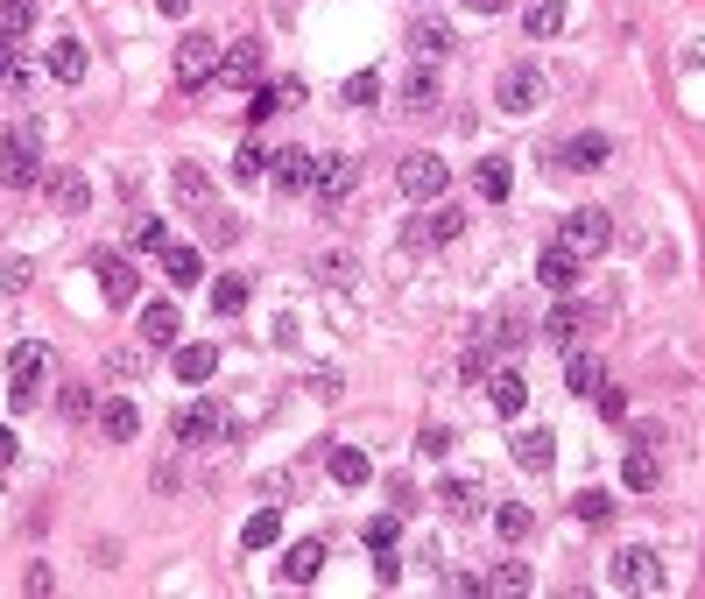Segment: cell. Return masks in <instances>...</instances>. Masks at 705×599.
Returning <instances> with one entry per match:
<instances>
[{
  "label": "cell",
  "mask_w": 705,
  "mask_h": 599,
  "mask_svg": "<svg viewBox=\"0 0 705 599\" xmlns=\"http://www.w3.org/2000/svg\"><path fill=\"white\" fill-rule=\"evenodd\" d=\"M0 184L8 191L42 184V127L36 120H14V127L0 134Z\"/></svg>",
  "instance_id": "obj_1"
},
{
  "label": "cell",
  "mask_w": 705,
  "mask_h": 599,
  "mask_svg": "<svg viewBox=\"0 0 705 599\" xmlns=\"http://www.w3.org/2000/svg\"><path fill=\"white\" fill-rule=\"evenodd\" d=\"M42 381H50V346L22 339V346L8 353V402H14V409H36V402H42Z\"/></svg>",
  "instance_id": "obj_2"
},
{
  "label": "cell",
  "mask_w": 705,
  "mask_h": 599,
  "mask_svg": "<svg viewBox=\"0 0 705 599\" xmlns=\"http://www.w3.org/2000/svg\"><path fill=\"white\" fill-rule=\"evenodd\" d=\"M170 430H177V444H212V438L233 430V416L219 409V395H191V402H177Z\"/></svg>",
  "instance_id": "obj_3"
},
{
  "label": "cell",
  "mask_w": 705,
  "mask_h": 599,
  "mask_svg": "<svg viewBox=\"0 0 705 599\" xmlns=\"http://www.w3.org/2000/svg\"><path fill=\"white\" fill-rule=\"evenodd\" d=\"M607 578L621 592H664V558H656V550H642V543H628V550H613Z\"/></svg>",
  "instance_id": "obj_4"
},
{
  "label": "cell",
  "mask_w": 705,
  "mask_h": 599,
  "mask_svg": "<svg viewBox=\"0 0 705 599\" xmlns=\"http://www.w3.org/2000/svg\"><path fill=\"white\" fill-rule=\"evenodd\" d=\"M219 78V42L198 36V28H184V42H177V85L184 93H198V85Z\"/></svg>",
  "instance_id": "obj_5"
},
{
  "label": "cell",
  "mask_w": 705,
  "mask_h": 599,
  "mask_svg": "<svg viewBox=\"0 0 705 599\" xmlns=\"http://www.w3.org/2000/svg\"><path fill=\"white\" fill-rule=\"evenodd\" d=\"M396 184H402V198H445V184H452V170H445V156H430V148H416V156H402Z\"/></svg>",
  "instance_id": "obj_6"
},
{
  "label": "cell",
  "mask_w": 705,
  "mask_h": 599,
  "mask_svg": "<svg viewBox=\"0 0 705 599\" xmlns=\"http://www.w3.org/2000/svg\"><path fill=\"white\" fill-rule=\"evenodd\" d=\"M536 99H544V71H536V64H508L501 85H494V107H501V113H530Z\"/></svg>",
  "instance_id": "obj_7"
},
{
  "label": "cell",
  "mask_w": 705,
  "mask_h": 599,
  "mask_svg": "<svg viewBox=\"0 0 705 599\" xmlns=\"http://www.w3.org/2000/svg\"><path fill=\"white\" fill-rule=\"evenodd\" d=\"M558 247H572L579 261H586V254H607V247H613V219L586 205V212H572V219H564V240H558Z\"/></svg>",
  "instance_id": "obj_8"
},
{
  "label": "cell",
  "mask_w": 705,
  "mask_h": 599,
  "mask_svg": "<svg viewBox=\"0 0 705 599\" xmlns=\"http://www.w3.org/2000/svg\"><path fill=\"white\" fill-rule=\"evenodd\" d=\"M459 42H452V22H438V14H416L410 22V57L416 64H438V57H452Z\"/></svg>",
  "instance_id": "obj_9"
},
{
  "label": "cell",
  "mask_w": 705,
  "mask_h": 599,
  "mask_svg": "<svg viewBox=\"0 0 705 599\" xmlns=\"http://www.w3.org/2000/svg\"><path fill=\"white\" fill-rule=\"evenodd\" d=\"M93 276H99V290H107V304H134V296H142V276H134L127 254H99Z\"/></svg>",
  "instance_id": "obj_10"
},
{
  "label": "cell",
  "mask_w": 705,
  "mask_h": 599,
  "mask_svg": "<svg viewBox=\"0 0 705 599\" xmlns=\"http://www.w3.org/2000/svg\"><path fill=\"white\" fill-rule=\"evenodd\" d=\"M353 184H360V162H353V156H325V162H318V184H311V191H318L325 205H347Z\"/></svg>",
  "instance_id": "obj_11"
},
{
  "label": "cell",
  "mask_w": 705,
  "mask_h": 599,
  "mask_svg": "<svg viewBox=\"0 0 705 599\" xmlns=\"http://www.w3.org/2000/svg\"><path fill=\"white\" fill-rule=\"evenodd\" d=\"M508 452H515L522 473H550V459H558V438H550L544 424H530V430H515V444H508Z\"/></svg>",
  "instance_id": "obj_12"
},
{
  "label": "cell",
  "mask_w": 705,
  "mask_h": 599,
  "mask_svg": "<svg viewBox=\"0 0 705 599\" xmlns=\"http://www.w3.org/2000/svg\"><path fill=\"white\" fill-rule=\"evenodd\" d=\"M219 78L227 85H262V42L240 36L233 50H219Z\"/></svg>",
  "instance_id": "obj_13"
},
{
  "label": "cell",
  "mask_w": 705,
  "mask_h": 599,
  "mask_svg": "<svg viewBox=\"0 0 705 599\" xmlns=\"http://www.w3.org/2000/svg\"><path fill=\"white\" fill-rule=\"evenodd\" d=\"M536 282H544V290H558V296H572V290H579V254H572V247H544Z\"/></svg>",
  "instance_id": "obj_14"
},
{
  "label": "cell",
  "mask_w": 705,
  "mask_h": 599,
  "mask_svg": "<svg viewBox=\"0 0 705 599\" xmlns=\"http://www.w3.org/2000/svg\"><path fill=\"white\" fill-rule=\"evenodd\" d=\"M318 572H325V543H318V536H304V543L282 550V578H290V586H311Z\"/></svg>",
  "instance_id": "obj_15"
},
{
  "label": "cell",
  "mask_w": 705,
  "mask_h": 599,
  "mask_svg": "<svg viewBox=\"0 0 705 599\" xmlns=\"http://www.w3.org/2000/svg\"><path fill=\"white\" fill-rule=\"evenodd\" d=\"M564 388H572V395H599V388H607V359L599 353H564Z\"/></svg>",
  "instance_id": "obj_16"
},
{
  "label": "cell",
  "mask_w": 705,
  "mask_h": 599,
  "mask_svg": "<svg viewBox=\"0 0 705 599\" xmlns=\"http://www.w3.org/2000/svg\"><path fill=\"white\" fill-rule=\"evenodd\" d=\"M268 170H276L282 191H311V184H318V156H304V148H282Z\"/></svg>",
  "instance_id": "obj_17"
},
{
  "label": "cell",
  "mask_w": 705,
  "mask_h": 599,
  "mask_svg": "<svg viewBox=\"0 0 705 599\" xmlns=\"http://www.w3.org/2000/svg\"><path fill=\"white\" fill-rule=\"evenodd\" d=\"M607 156H613V142H607V134H572V142L558 148V162H564V170H599Z\"/></svg>",
  "instance_id": "obj_18"
},
{
  "label": "cell",
  "mask_w": 705,
  "mask_h": 599,
  "mask_svg": "<svg viewBox=\"0 0 705 599\" xmlns=\"http://www.w3.org/2000/svg\"><path fill=\"white\" fill-rule=\"evenodd\" d=\"M219 374V346H205V339H191V346H177V381H212Z\"/></svg>",
  "instance_id": "obj_19"
},
{
  "label": "cell",
  "mask_w": 705,
  "mask_h": 599,
  "mask_svg": "<svg viewBox=\"0 0 705 599\" xmlns=\"http://www.w3.org/2000/svg\"><path fill=\"white\" fill-rule=\"evenodd\" d=\"M473 191H479V198H494V205H501L508 191H515V162H508V156H487V162L473 170Z\"/></svg>",
  "instance_id": "obj_20"
},
{
  "label": "cell",
  "mask_w": 705,
  "mask_h": 599,
  "mask_svg": "<svg viewBox=\"0 0 705 599\" xmlns=\"http://www.w3.org/2000/svg\"><path fill=\"white\" fill-rule=\"evenodd\" d=\"M177 332H184V310L177 304H148L142 310V339L148 346H177Z\"/></svg>",
  "instance_id": "obj_21"
},
{
  "label": "cell",
  "mask_w": 705,
  "mask_h": 599,
  "mask_svg": "<svg viewBox=\"0 0 705 599\" xmlns=\"http://www.w3.org/2000/svg\"><path fill=\"white\" fill-rule=\"evenodd\" d=\"M459 233H466V212H438V219H416L410 227V247H445Z\"/></svg>",
  "instance_id": "obj_22"
},
{
  "label": "cell",
  "mask_w": 705,
  "mask_h": 599,
  "mask_svg": "<svg viewBox=\"0 0 705 599\" xmlns=\"http://www.w3.org/2000/svg\"><path fill=\"white\" fill-rule=\"evenodd\" d=\"M438 501L452 508V515H479V479L473 473H445L438 479Z\"/></svg>",
  "instance_id": "obj_23"
},
{
  "label": "cell",
  "mask_w": 705,
  "mask_h": 599,
  "mask_svg": "<svg viewBox=\"0 0 705 599\" xmlns=\"http://www.w3.org/2000/svg\"><path fill=\"white\" fill-rule=\"evenodd\" d=\"M487 402H494L501 416H522V402H530V381H522L515 367H508V374H494V381H487Z\"/></svg>",
  "instance_id": "obj_24"
},
{
  "label": "cell",
  "mask_w": 705,
  "mask_h": 599,
  "mask_svg": "<svg viewBox=\"0 0 705 599\" xmlns=\"http://www.w3.org/2000/svg\"><path fill=\"white\" fill-rule=\"evenodd\" d=\"M50 78H64V85L85 78V42H78V36H57V42H50Z\"/></svg>",
  "instance_id": "obj_25"
},
{
  "label": "cell",
  "mask_w": 705,
  "mask_h": 599,
  "mask_svg": "<svg viewBox=\"0 0 705 599\" xmlns=\"http://www.w3.org/2000/svg\"><path fill=\"white\" fill-rule=\"evenodd\" d=\"M544 332L558 339V346H579V332H586V310H579L572 296H558V310L544 318Z\"/></svg>",
  "instance_id": "obj_26"
},
{
  "label": "cell",
  "mask_w": 705,
  "mask_h": 599,
  "mask_svg": "<svg viewBox=\"0 0 705 599\" xmlns=\"http://www.w3.org/2000/svg\"><path fill=\"white\" fill-rule=\"evenodd\" d=\"M332 479H339V487H367V479H374V459L353 452V444H332Z\"/></svg>",
  "instance_id": "obj_27"
},
{
  "label": "cell",
  "mask_w": 705,
  "mask_h": 599,
  "mask_svg": "<svg viewBox=\"0 0 705 599\" xmlns=\"http://www.w3.org/2000/svg\"><path fill=\"white\" fill-rule=\"evenodd\" d=\"M99 424H107V438H113V444H127V438H134V430H142V409H134V402H127V395H113V402H107V409H99Z\"/></svg>",
  "instance_id": "obj_28"
},
{
  "label": "cell",
  "mask_w": 705,
  "mask_h": 599,
  "mask_svg": "<svg viewBox=\"0 0 705 599\" xmlns=\"http://www.w3.org/2000/svg\"><path fill=\"white\" fill-rule=\"evenodd\" d=\"M402 107H416V113L438 107V71H430V64H416L410 78H402Z\"/></svg>",
  "instance_id": "obj_29"
},
{
  "label": "cell",
  "mask_w": 705,
  "mask_h": 599,
  "mask_svg": "<svg viewBox=\"0 0 705 599\" xmlns=\"http://www.w3.org/2000/svg\"><path fill=\"white\" fill-rule=\"evenodd\" d=\"M564 22H572V8H564V0H530V14H522V28H530V36H558Z\"/></svg>",
  "instance_id": "obj_30"
},
{
  "label": "cell",
  "mask_w": 705,
  "mask_h": 599,
  "mask_svg": "<svg viewBox=\"0 0 705 599\" xmlns=\"http://www.w3.org/2000/svg\"><path fill=\"white\" fill-rule=\"evenodd\" d=\"M170 191H177V198H184V205H198V212H205V205H212V184H205V170H198V162H177Z\"/></svg>",
  "instance_id": "obj_31"
},
{
  "label": "cell",
  "mask_w": 705,
  "mask_h": 599,
  "mask_svg": "<svg viewBox=\"0 0 705 599\" xmlns=\"http://www.w3.org/2000/svg\"><path fill=\"white\" fill-rule=\"evenodd\" d=\"M50 205H57V212H85V205H93V191H85V176H78V170L50 176Z\"/></svg>",
  "instance_id": "obj_32"
},
{
  "label": "cell",
  "mask_w": 705,
  "mask_h": 599,
  "mask_svg": "<svg viewBox=\"0 0 705 599\" xmlns=\"http://www.w3.org/2000/svg\"><path fill=\"white\" fill-rule=\"evenodd\" d=\"M162 268H170L177 290H191V282L205 276V254H198V247H162Z\"/></svg>",
  "instance_id": "obj_33"
},
{
  "label": "cell",
  "mask_w": 705,
  "mask_h": 599,
  "mask_svg": "<svg viewBox=\"0 0 705 599\" xmlns=\"http://www.w3.org/2000/svg\"><path fill=\"white\" fill-rule=\"evenodd\" d=\"M621 479H628L635 493H656V487H664V466H656L649 452H628V459H621Z\"/></svg>",
  "instance_id": "obj_34"
},
{
  "label": "cell",
  "mask_w": 705,
  "mask_h": 599,
  "mask_svg": "<svg viewBox=\"0 0 705 599\" xmlns=\"http://www.w3.org/2000/svg\"><path fill=\"white\" fill-rule=\"evenodd\" d=\"M276 536H282V515H276V508H262V515H247V529H240V543H247V550H268V543H276Z\"/></svg>",
  "instance_id": "obj_35"
},
{
  "label": "cell",
  "mask_w": 705,
  "mask_h": 599,
  "mask_svg": "<svg viewBox=\"0 0 705 599\" xmlns=\"http://www.w3.org/2000/svg\"><path fill=\"white\" fill-rule=\"evenodd\" d=\"M28 28H36V0H0V36L22 42Z\"/></svg>",
  "instance_id": "obj_36"
},
{
  "label": "cell",
  "mask_w": 705,
  "mask_h": 599,
  "mask_svg": "<svg viewBox=\"0 0 705 599\" xmlns=\"http://www.w3.org/2000/svg\"><path fill=\"white\" fill-rule=\"evenodd\" d=\"M212 310H219V318L247 310V276H219V282H212Z\"/></svg>",
  "instance_id": "obj_37"
},
{
  "label": "cell",
  "mask_w": 705,
  "mask_h": 599,
  "mask_svg": "<svg viewBox=\"0 0 705 599\" xmlns=\"http://www.w3.org/2000/svg\"><path fill=\"white\" fill-rule=\"evenodd\" d=\"M479 592H530V564H494L479 578Z\"/></svg>",
  "instance_id": "obj_38"
},
{
  "label": "cell",
  "mask_w": 705,
  "mask_h": 599,
  "mask_svg": "<svg viewBox=\"0 0 705 599\" xmlns=\"http://www.w3.org/2000/svg\"><path fill=\"white\" fill-rule=\"evenodd\" d=\"M530 508H522V501H501V508H494V529H501L508 536V543H522V536H530Z\"/></svg>",
  "instance_id": "obj_39"
},
{
  "label": "cell",
  "mask_w": 705,
  "mask_h": 599,
  "mask_svg": "<svg viewBox=\"0 0 705 599\" xmlns=\"http://www.w3.org/2000/svg\"><path fill=\"white\" fill-rule=\"evenodd\" d=\"M374 99H381V78H374V71H353L347 78V107H374Z\"/></svg>",
  "instance_id": "obj_40"
},
{
  "label": "cell",
  "mask_w": 705,
  "mask_h": 599,
  "mask_svg": "<svg viewBox=\"0 0 705 599\" xmlns=\"http://www.w3.org/2000/svg\"><path fill=\"white\" fill-rule=\"evenodd\" d=\"M396 536H402V515H374L367 522V550H396Z\"/></svg>",
  "instance_id": "obj_41"
},
{
  "label": "cell",
  "mask_w": 705,
  "mask_h": 599,
  "mask_svg": "<svg viewBox=\"0 0 705 599\" xmlns=\"http://www.w3.org/2000/svg\"><path fill=\"white\" fill-rule=\"evenodd\" d=\"M572 515H579V522H607V515H613V501H607L599 487H586V493L572 501Z\"/></svg>",
  "instance_id": "obj_42"
},
{
  "label": "cell",
  "mask_w": 705,
  "mask_h": 599,
  "mask_svg": "<svg viewBox=\"0 0 705 599\" xmlns=\"http://www.w3.org/2000/svg\"><path fill=\"white\" fill-rule=\"evenodd\" d=\"M99 402H93V388H64V424H85Z\"/></svg>",
  "instance_id": "obj_43"
},
{
  "label": "cell",
  "mask_w": 705,
  "mask_h": 599,
  "mask_svg": "<svg viewBox=\"0 0 705 599\" xmlns=\"http://www.w3.org/2000/svg\"><path fill=\"white\" fill-rule=\"evenodd\" d=\"M487 353H494V346H479V339H473L466 359H459V381H487Z\"/></svg>",
  "instance_id": "obj_44"
},
{
  "label": "cell",
  "mask_w": 705,
  "mask_h": 599,
  "mask_svg": "<svg viewBox=\"0 0 705 599\" xmlns=\"http://www.w3.org/2000/svg\"><path fill=\"white\" fill-rule=\"evenodd\" d=\"M599 416H607V424H621V416H628V395H621V388H599Z\"/></svg>",
  "instance_id": "obj_45"
},
{
  "label": "cell",
  "mask_w": 705,
  "mask_h": 599,
  "mask_svg": "<svg viewBox=\"0 0 705 599\" xmlns=\"http://www.w3.org/2000/svg\"><path fill=\"white\" fill-rule=\"evenodd\" d=\"M233 176H240V184H254V176H262V148H240V156H233Z\"/></svg>",
  "instance_id": "obj_46"
},
{
  "label": "cell",
  "mask_w": 705,
  "mask_h": 599,
  "mask_svg": "<svg viewBox=\"0 0 705 599\" xmlns=\"http://www.w3.org/2000/svg\"><path fill=\"white\" fill-rule=\"evenodd\" d=\"M374 578H381V586H396V578H402V558H396V550H374Z\"/></svg>",
  "instance_id": "obj_47"
},
{
  "label": "cell",
  "mask_w": 705,
  "mask_h": 599,
  "mask_svg": "<svg viewBox=\"0 0 705 599\" xmlns=\"http://www.w3.org/2000/svg\"><path fill=\"white\" fill-rule=\"evenodd\" d=\"M134 247H170V233H162V219H142V227H134Z\"/></svg>",
  "instance_id": "obj_48"
},
{
  "label": "cell",
  "mask_w": 705,
  "mask_h": 599,
  "mask_svg": "<svg viewBox=\"0 0 705 599\" xmlns=\"http://www.w3.org/2000/svg\"><path fill=\"white\" fill-rule=\"evenodd\" d=\"M107 367H113V374H127V381H134V374H142V367H148V353H113V359H107Z\"/></svg>",
  "instance_id": "obj_49"
},
{
  "label": "cell",
  "mask_w": 705,
  "mask_h": 599,
  "mask_svg": "<svg viewBox=\"0 0 705 599\" xmlns=\"http://www.w3.org/2000/svg\"><path fill=\"white\" fill-rule=\"evenodd\" d=\"M240 227H233V219L227 212H212V227H205V240H212V247H227V240H233Z\"/></svg>",
  "instance_id": "obj_50"
},
{
  "label": "cell",
  "mask_w": 705,
  "mask_h": 599,
  "mask_svg": "<svg viewBox=\"0 0 705 599\" xmlns=\"http://www.w3.org/2000/svg\"><path fill=\"white\" fill-rule=\"evenodd\" d=\"M0 78H14V85H22V71H14V36H0Z\"/></svg>",
  "instance_id": "obj_51"
},
{
  "label": "cell",
  "mask_w": 705,
  "mask_h": 599,
  "mask_svg": "<svg viewBox=\"0 0 705 599\" xmlns=\"http://www.w3.org/2000/svg\"><path fill=\"white\" fill-rule=\"evenodd\" d=\"M0 466H14V438H8V430H0Z\"/></svg>",
  "instance_id": "obj_52"
},
{
  "label": "cell",
  "mask_w": 705,
  "mask_h": 599,
  "mask_svg": "<svg viewBox=\"0 0 705 599\" xmlns=\"http://www.w3.org/2000/svg\"><path fill=\"white\" fill-rule=\"evenodd\" d=\"M508 8V0H473V14H501Z\"/></svg>",
  "instance_id": "obj_53"
},
{
  "label": "cell",
  "mask_w": 705,
  "mask_h": 599,
  "mask_svg": "<svg viewBox=\"0 0 705 599\" xmlns=\"http://www.w3.org/2000/svg\"><path fill=\"white\" fill-rule=\"evenodd\" d=\"M156 8H162V14H184V0H156Z\"/></svg>",
  "instance_id": "obj_54"
}]
</instances>
